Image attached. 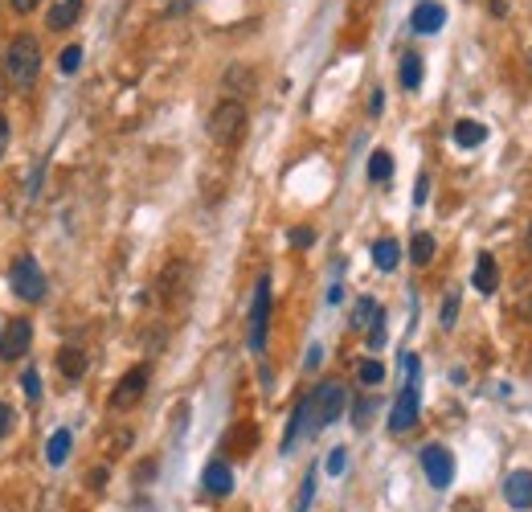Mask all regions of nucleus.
Wrapping results in <instances>:
<instances>
[{"label":"nucleus","instance_id":"nucleus-1","mask_svg":"<svg viewBox=\"0 0 532 512\" xmlns=\"http://www.w3.org/2000/svg\"><path fill=\"white\" fill-rule=\"evenodd\" d=\"M5 74L9 82H17V87H29V82L41 74V46H37V37L21 33L9 41V50H5Z\"/></svg>","mask_w":532,"mask_h":512},{"label":"nucleus","instance_id":"nucleus-2","mask_svg":"<svg viewBox=\"0 0 532 512\" xmlns=\"http://www.w3.org/2000/svg\"><path fill=\"white\" fill-rule=\"evenodd\" d=\"M209 136H213V144H221V148H234V144L246 136V107H242L238 99L217 103L213 115H209Z\"/></svg>","mask_w":532,"mask_h":512},{"label":"nucleus","instance_id":"nucleus-3","mask_svg":"<svg viewBox=\"0 0 532 512\" xmlns=\"http://www.w3.org/2000/svg\"><path fill=\"white\" fill-rule=\"evenodd\" d=\"M406 373H410L406 390L397 394V402H393V410H389V431H393V435H406L410 426L418 422V361H414V357H406Z\"/></svg>","mask_w":532,"mask_h":512},{"label":"nucleus","instance_id":"nucleus-4","mask_svg":"<svg viewBox=\"0 0 532 512\" xmlns=\"http://www.w3.org/2000/svg\"><path fill=\"white\" fill-rule=\"evenodd\" d=\"M9 283H13V291L21 295L25 304H41V300H46V271L37 267L33 254H21V259L9 267Z\"/></svg>","mask_w":532,"mask_h":512},{"label":"nucleus","instance_id":"nucleus-5","mask_svg":"<svg viewBox=\"0 0 532 512\" xmlns=\"http://www.w3.org/2000/svg\"><path fill=\"white\" fill-rule=\"evenodd\" d=\"M340 414H344V386L324 381V386L307 398V422H312V431H324V426H332Z\"/></svg>","mask_w":532,"mask_h":512},{"label":"nucleus","instance_id":"nucleus-6","mask_svg":"<svg viewBox=\"0 0 532 512\" xmlns=\"http://www.w3.org/2000/svg\"><path fill=\"white\" fill-rule=\"evenodd\" d=\"M266 328H271V279H258L254 287V304H250V349H266Z\"/></svg>","mask_w":532,"mask_h":512},{"label":"nucleus","instance_id":"nucleus-7","mask_svg":"<svg viewBox=\"0 0 532 512\" xmlns=\"http://www.w3.org/2000/svg\"><path fill=\"white\" fill-rule=\"evenodd\" d=\"M148 377H152L148 365L127 369V373L119 377V386L111 390V410H131V406H140V398H144V390H148Z\"/></svg>","mask_w":532,"mask_h":512},{"label":"nucleus","instance_id":"nucleus-8","mask_svg":"<svg viewBox=\"0 0 532 512\" xmlns=\"http://www.w3.org/2000/svg\"><path fill=\"white\" fill-rule=\"evenodd\" d=\"M33 345V324L29 320H13L5 332H0V361H21Z\"/></svg>","mask_w":532,"mask_h":512},{"label":"nucleus","instance_id":"nucleus-9","mask_svg":"<svg viewBox=\"0 0 532 512\" xmlns=\"http://www.w3.org/2000/svg\"><path fill=\"white\" fill-rule=\"evenodd\" d=\"M422 467H426V480H430L434 488H447V484H451V476H455L451 451H447V447H438V443H430V447L422 451Z\"/></svg>","mask_w":532,"mask_h":512},{"label":"nucleus","instance_id":"nucleus-10","mask_svg":"<svg viewBox=\"0 0 532 512\" xmlns=\"http://www.w3.org/2000/svg\"><path fill=\"white\" fill-rule=\"evenodd\" d=\"M504 500L512 504V508H532V472H512L508 480H504Z\"/></svg>","mask_w":532,"mask_h":512},{"label":"nucleus","instance_id":"nucleus-11","mask_svg":"<svg viewBox=\"0 0 532 512\" xmlns=\"http://www.w3.org/2000/svg\"><path fill=\"white\" fill-rule=\"evenodd\" d=\"M201 484H205V492H209V496H230V492H234V472L217 459V463H209V467H205Z\"/></svg>","mask_w":532,"mask_h":512},{"label":"nucleus","instance_id":"nucleus-12","mask_svg":"<svg viewBox=\"0 0 532 512\" xmlns=\"http://www.w3.org/2000/svg\"><path fill=\"white\" fill-rule=\"evenodd\" d=\"M418 33H438L442 25H447V9L434 5V0H422V5L414 9V21H410Z\"/></svg>","mask_w":532,"mask_h":512},{"label":"nucleus","instance_id":"nucleus-13","mask_svg":"<svg viewBox=\"0 0 532 512\" xmlns=\"http://www.w3.org/2000/svg\"><path fill=\"white\" fill-rule=\"evenodd\" d=\"M86 353L82 349H74V345H66V349H58V373L66 377V381H82V373H86Z\"/></svg>","mask_w":532,"mask_h":512},{"label":"nucleus","instance_id":"nucleus-14","mask_svg":"<svg viewBox=\"0 0 532 512\" xmlns=\"http://www.w3.org/2000/svg\"><path fill=\"white\" fill-rule=\"evenodd\" d=\"M78 17H82V0H54L50 5V29H70V25H78Z\"/></svg>","mask_w":532,"mask_h":512},{"label":"nucleus","instance_id":"nucleus-15","mask_svg":"<svg viewBox=\"0 0 532 512\" xmlns=\"http://www.w3.org/2000/svg\"><path fill=\"white\" fill-rule=\"evenodd\" d=\"M496 287H500V267H496V259H492V254H479V263H475V291L492 295Z\"/></svg>","mask_w":532,"mask_h":512},{"label":"nucleus","instance_id":"nucleus-16","mask_svg":"<svg viewBox=\"0 0 532 512\" xmlns=\"http://www.w3.org/2000/svg\"><path fill=\"white\" fill-rule=\"evenodd\" d=\"M487 140V127L483 123H475V119H459L455 123V144L459 148H479Z\"/></svg>","mask_w":532,"mask_h":512},{"label":"nucleus","instance_id":"nucleus-17","mask_svg":"<svg viewBox=\"0 0 532 512\" xmlns=\"http://www.w3.org/2000/svg\"><path fill=\"white\" fill-rule=\"evenodd\" d=\"M397 259H402V246H397L393 238H381V242L373 246V263H377L381 271H393V267H397Z\"/></svg>","mask_w":532,"mask_h":512},{"label":"nucleus","instance_id":"nucleus-18","mask_svg":"<svg viewBox=\"0 0 532 512\" xmlns=\"http://www.w3.org/2000/svg\"><path fill=\"white\" fill-rule=\"evenodd\" d=\"M377 320H381V304L369 300V295H365V300H357V308H352V328H373Z\"/></svg>","mask_w":532,"mask_h":512},{"label":"nucleus","instance_id":"nucleus-19","mask_svg":"<svg viewBox=\"0 0 532 512\" xmlns=\"http://www.w3.org/2000/svg\"><path fill=\"white\" fill-rule=\"evenodd\" d=\"M70 443H74V435H70V431H54V435H50V443H46V459H50L54 467H62V463H66V455H70Z\"/></svg>","mask_w":532,"mask_h":512},{"label":"nucleus","instance_id":"nucleus-20","mask_svg":"<svg viewBox=\"0 0 532 512\" xmlns=\"http://www.w3.org/2000/svg\"><path fill=\"white\" fill-rule=\"evenodd\" d=\"M410 259H414V267H430V263H434V238H430V234H414Z\"/></svg>","mask_w":532,"mask_h":512},{"label":"nucleus","instance_id":"nucleus-21","mask_svg":"<svg viewBox=\"0 0 532 512\" xmlns=\"http://www.w3.org/2000/svg\"><path fill=\"white\" fill-rule=\"evenodd\" d=\"M402 87L406 91H418L422 87V54H406L402 58Z\"/></svg>","mask_w":532,"mask_h":512},{"label":"nucleus","instance_id":"nucleus-22","mask_svg":"<svg viewBox=\"0 0 532 512\" xmlns=\"http://www.w3.org/2000/svg\"><path fill=\"white\" fill-rule=\"evenodd\" d=\"M389 177H393L389 152H373V156H369V181H389Z\"/></svg>","mask_w":532,"mask_h":512},{"label":"nucleus","instance_id":"nucleus-23","mask_svg":"<svg viewBox=\"0 0 532 512\" xmlns=\"http://www.w3.org/2000/svg\"><path fill=\"white\" fill-rule=\"evenodd\" d=\"M357 377L365 381V386H381V381H385V365L381 361H361L357 365Z\"/></svg>","mask_w":532,"mask_h":512},{"label":"nucleus","instance_id":"nucleus-24","mask_svg":"<svg viewBox=\"0 0 532 512\" xmlns=\"http://www.w3.org/2000/svg\"><path fill=\"white\" fill-rule=\"evenodd\" d=\"M58 66H62V74H74L82 66V46H66L62 58H58Z\"/></svg>","mask_w":532,"mask_h":512},{"label":"nucleus","instance_id":"nucleus-25","mask_svg":"<svg viewBox=\"0 0 532 512\" xmlns=\"http://www.w3.org/2000/svg\"><path fill=\"white\" fill-rule=\"evenodd\" d=\"M312 496H316V472H307V480H303V488H299V500H295V512H307Z\"/></svg>","mask_w":532,"mask_h":512},{"label":"nucleus","instance_id":"nucleus-26","mask_svg":"<svg viewBox=\"0 0 532 512\" xmlns=\"http://www.w3.org/2000/svg\"><path fill=\"white\" fill-rule=\"evenodd\" d=\"M21 386H25V398H29V402H37V398H41V377H37V369H25Z\"/></svg>","mask_w":532,"mask_h":512},{"label":"nucleus","instance_id":"nucleus-27","mask_svg":"<svg viewBox=\"0 0 532 512\" xmlns=\"http://www.w3.org/2000/svg\"><path fill=\"white\" fill-rule=\"evenodd\" d=\"M344 467H348V451H344V447H336V451L328 455V476H340Z\"/></svg>","mask_w":532,"mask_h":512},{"label":"nucleus","instance_id":"nucleus-28","mask_svg":"<svg viewBox=\"0 0 532 512\" xmlns=\"http://www.w3.org/2000/svg\"><path fill=\"white\" fill-rule=\"evenodd\" d=\"M459 316V295H447V304H442V328H451Z\"/></svg>","mask_w":532,"mask_h":512},{"label":"nucleus","instance_id":"nucleus-29","mask_svg":"<svg viewBox=\"0 0 532 512\" xmlns=\"http://www.w3.org/2000/svg\"><path fill=\"white\" fill-rule=\"evenodd\" d=\"M13 431V410L5 406V402H0V439H5Z\"/></svg>","mask_w":532,"mask_h":512},{"label":"nucleus","instance_id":"nucleus-30","mask_svg":"<svg viewBox=\"0 0 532 512\" xmlns=\"http://www.w3.org/2000/svg\"><path fill=\"white\" fill-rule=\"evenodd\" d=\"M312 242H316L312 230H291V246H312Z\"/></svg>","mask_w":532,"mask_h":512},{"label":"nucleus","instance_id":"nucleus-31","mask_svg":"<svg viewBox=\"0 0 532 512\" xmlns=\"http://www.w3.org/2000/svg\"><path fill=\"white\" fill-rule=\"evenodd\" d=\"M369 345H373V349H381V345H385V324H381V320L369 328Z\"/></svg>","mask_w":532,"mask_h":512},{"label":"nucleus","instance_id":"nucleus-32","mask_svg":"<svg viewBox=\"0 0 532 512\" xmlns=\"http://www.w3.org/2000/svg\"><path fill=\"white\" fill-rule=\"evenodd\" d=\"M9 136H13V132H9V119L0 115V156H5V148H9Z\"/></svg>","mask_w":532,"mask_h":512},{"label":"nucleus","instance_id":"nucleus-33","mask_svg":"<svg viewBox=\"0 0 532 512\" xmlns=\"http://www.w3.org/2000/svg\"><path fill=\"white\" fill-rule=\"evenodd\" d=\"M9 5H13V13H33L41 0H9Z\"/></svg>","mask_w":532,"mask_h":512},{"label":"nucleus","instance_id":"nucleus-34","mask_svg":"<svg viewBox=\"0 0 532 512\" xmlns=\"http://www.w3.org/2000/svg\"><path fill=\"white\" fill-rule=\"evenodd\" d=\"M426 197H430V181H426V177H418V189H414V201L422 205Z\"/></svg>","mask_w":532,"mask_h":512},{"label":"nucleus","instance_id":"nucleus-35","mask_svg":"<svg viewBox=\"0 0 532 512\" xmlns=\"http://www.w3.org/2000/svg\"><path fill=\"white\" fill-rule=\"evenodd\" d=\"M369 414H373V402H361V406H357V426H365Z\"/></svg>","mask_w":532,"mask_h":512},{"label":"nucleus","instance_id":"nucleus-36","mask_svg":"<svg viewBox=\"0 0 532 512\" xmlns=\"http://www.w3.org/2000/svg\"><path fill=\"white\" fill-rule=\"evenodd\" d=\"M381 107H385V95H381V91H373V99H369V111H373V115H381Z\"/></svg>","mask_w":532,"mask_h":512},{"label":"nucleus","instance_id":"nucleus-37","mask_svg":"<svg viewBox=\"0 0 532 512\" xmlns=\"http://www.w3.org/2000/svg\"><path fill=\"white\" fill-rule=\"evenodd\" d=\"M91 480H95V484H91V488H95V492H103V484H107V472H103V467H99V472H95V476H91Z\"/></svg>","mask_w":532,"mask_h":512},{"label":"nucleus","instance_id":"nucleus-38","mask_svg":"<svg viewBox=\"0 0 532 512\" xmlns=\"http://www.w3.org/2000/svg\"><path fill=\"white\" fill-rule=\"evenodd\" d=\"M320 365V345H312V353H307V369H316Z\"/></svg>","mask_w":532,"mask_h":512},{"label":"nucleus","instance_id":"nucleus-39","mask_svg":"<svg viewBox=\"0 0 532 512\" xmlns=\"http://www.w3.org/2000/svg\"><path fill=\"white\" fill-rule=\"evenodd\" d=\"M492 13L504 17V13H508V0H492Z\"/></svg>","mask_w":532,"mask_h":512},{"label":"nucleus","instance_id":"nucleus-40","mask_svg":"<svg viewBox=\"0 0 532 512\" xmlns=\"http://www.w3.org/2000/svg\"><path fill=\"white\" fill-rule=\"evenodd\" d=\"M189 5H193V0H172V13H185Z\"/></svg>","mask_w":532,"mask_h":512},{"label":"nucleus","instance_id":"nucleus-41","mask_svg":"<svg viewBox=\"0 0 532 512\" xmlns=\"http://www.w3.org/2000/svg\"><path fill=\"white\" fill-rule=\"evenodd\" d=\"M528 66H532V54H528Z\"/></svg>","mask_w":532,"mask_h":512},{"label":"nucleus","instance_id":"nucleus-42","mask_svg":"<svg viewBox=\"0 0 532 512\" xmlns=\"http://www.w3.org/2000/svg\"><path fill=\"white\" fill-rule=\"evenodd\" d=\"M528 242H532V230H528Z\"/></svg>","mask_w":532,"mask_h":512}]
</instances>
